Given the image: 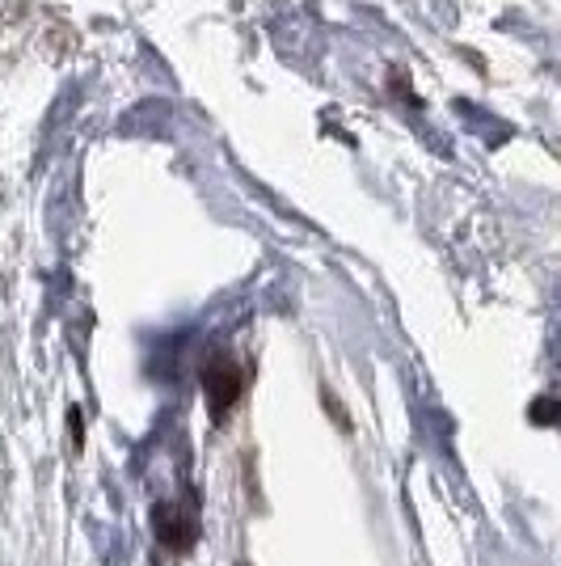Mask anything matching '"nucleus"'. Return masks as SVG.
<instances>
[{
	"label": "nucleus",
	"mask_w": 561,
	"mask_h": 566,
	"mask_svg": "<svg viewBox=\"0 0 561 566\" xmlns=\"http://www.w3.org/2000/svg\"><path fill=\"white\" fill-rule=\"evenodd\" d=\"M245 394V373L229 352H215L203 364V398H208L211 423H224L233 415V406Z\"/></svg>",
	"instance_id": "obj_1"
},
{
	"label": "nucleus",
	"mask_w": 561,
	"mask_h": 566,
	"mask_svg": "<svg viewBox=\"0 0 561 566\" xmlns=\"http://www.w3.org/2000/svg\"><path fill=\"white\" fill-rule=\"evenodd\" d=\"M148 524H152V537L161 545L165 554H190L194 545H199V516L190 512L187 503H152V512H148Z\"/></svg>",
	"instance_id": "obj_2"
},
{
	"label": "nucleus",
	"mask_w": 561,
	"mask_h": 566,
	"mask_svg": "<svg viewBox=\"0 0 561 566\" xmlns=\"http://www.w3.org/2000/svg\"><path fill=\"white\" fill-rule=\"evenodd\" d=\"M321 406H326V415L334 419V427H338L342 436H351V431H354V427H351V410L342 406V398H338L329 385H321Z\"/></svg>",
	"instance_id": "obj_3"
},
{
	"label": "nucleus",
	"mask_w": 561,
	"mask_h": 566,
	"mask_svg": "<svg viewBox=\"0 0 561 566\" xmlns=\"http://www.w3.org/2000/svg\"><path fill=\"white\" fill-rule=\"evenodd\" d=\"M528 415H532V423L537 427H553L561 419V406H558V398H537Z\"/></svg>",
	"instance_id": "obj_4"
},
{
	"label": "nucleus",
	"mask_w": 561,
	"mask_h": 566,
	"mask_svg": "<svg viewBox=\"0 0 561 566\" xmlns=\"http://www.w3.org/2000/svg\"><path fill=\"white\" fill-rule=\"evenodd\" d=\"M68 440L72 452L85 449V415H81V406H68Z\"/></svg>",
	"instance_id": "obj_5"
},
{
	"label": "nucleus",
	"mask_w": 561,
	"mask_h": 566,
	"mask_svg": "<svg viewBox=\"0 0 561 566\" xmlns=\"http://www.w3.org/2000/svg\"><path fill=\"white\" fill-rule=\"evenodd\" d=\"M389 90H398L401 97H405V102H410V106H419V97H414V90H410V81H405V72H389Z\"/></svg>",
	"instance_id": "obj_6"
},
{
	"label": "nucleus",
	"mask_w": 561,
	"mask_h": 566,
	"mask_svg": "<svg viewBox=\"0 0 561 566\" xmlns=\"http://www.w3.org/2000/svg\"><path fill=\"white\" fill-rule=\"evenodd\" d=\"M236 566H250V563H236Z\"/></svg>",
	"instance_id": "obj_7"
}]
</instances>
